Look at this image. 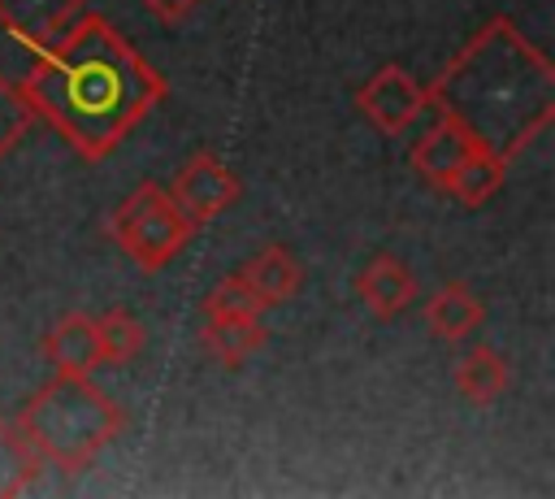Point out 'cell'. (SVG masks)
I'll list each match as a JSON object with an SVG mask.
<instances>
[{
	"instance_id": "obj_19",
	"label": "cell",
	"mask_w": 555,
	"mask_h": 499,
	"mask_svg": "<svg viewBox=\"0 0 555 499\" xmlns=\"http://www.w3.org/2000/svg\"><path fill=\"white\" fill-rule=\"evenodd\" d=\"M204 317H260L264 308H260V299L247 291V282L238 278V269L230 273V278H221L208 295H204Z\"/></svg>"
},
{
	"instance_id": "obj_12",
	"label": "cell",
	"mask_w": 555,
	"mask_h": 499,
	"mask_svg": "<svg viewBox=\"0 0 555 499\" xmlns=\"http://www.w3.org/2000/svg\"><path fill=\"white\" fill-rule=\"evenodd\" d=\"M481 321H486V308H481V299L473 295L468 282H442L425 304V330L442 343L473 338L481 330Z\"/></svg>"
},
{
	"instance_id": "obj_8",
	"label": "cell",
	"mask_w": 555,
	"mask_h": 499,
	"mask_svg": "<svg viewBox=\"0 0 555 499\" xmlns=\"http://www.w3.org/2000/svg\"><path fill=\"white\" fill-rule=\"evenodd\" d=\"M351 286H356L360 304H364L377 321H390V317H399L403 308L416 304V273H412L395 252L369 256V265L356 273Z\"/></svg>"
},
{
	"instance_id": "obj_4",
	"label": "cell",
	"mask_w": 555,
	"mask_h": 499,
	"mask_svg": "<svg viewBox=\"0 0 555 499\" xmlns=\"http://www.w3.org/2000/svg\"><path fill=\"white\" fill-rule=\"evenodd\" d=\"M108 234L113 243L126 252V260L139 273H160L195 234L191 217L173 204L169 187L143 178L134 191H126V200L108 213Z\"/></svg>"
},
{
	"instance_id": "obj_3",
	"label": "cell",
	"mask_w": 555,
	"mask_h": 499,
	"mask_svg": "<svg viewBox=\"0 0 555 499\" xmlns=\"http://www.w3.org/2000/svg\"><path fill=\"white\" fill-rule=\"evenodd\" d=\"M13 425L43 464L82 473L121 434L126 417L117 399L91 382V373H52V382L22 404Z\"/></svg>"
},
{
	"instance_id": "obj_16",
	"label": "cell",
	"mask_w": 555,
	"mask_h": 499,
	"mask_svg": "<svg viewBox=\"0 0 555 499\" xmlns=\"http://www.w3.org/2000/svg\"><path fill=\"white\" fill-rule=\"evenodd\" d=\"M39 473H43V460L26 447L17 425L0 417V499H13L22 490H30Z\"/></svg>"
},
{
	"instance_id": "obj_17",
	"label": "cell",
	"mask_w": 555,
	"mask_h": 499,
	"mask_svg": "<svg viewBox=\"0 0 555 499\" xmlns=\"http://www.w3.org/2000/svg\"><path fill=\"white\" fill-rule=\"evenodd\" d=\"M95 343H100V364H126L143 351L147 334L139 317H130L126 308H108L104 317H95Z\"/></svg>"
},
{
	"instance_id": "obj_2",
	"label": "cell",
	"mask_w": 555,
	"mask_h": 499,
	"mask_svg": "<svg viewBox=\"0 0 555 499\" xmlns=\"http://www.w3.org/2000/svg\"><path fill=\"white\" fill-rule=\"evenodd\" d=\"M425 100L442 117L460 121L473 143L512 165L555 117V65L512 17L499 13L486 17L438 69Z\"/></svg>"
},
{
	"instance_id": "obj_9",
	"label": "cell",
	"mask_w": 555,
	"mask_h": 499,
	"mask_svg": "<svg viewBox=\"0 0 555 499\" xmlns=\"http://www.w3.org/2000/svg\"><path fill=\"white\" fill-rule=\"evenodd\" d=\"M473 148H477V143H473V135H468L460 121H451V117H442V113H438V121H434V126L412 143L408 165H412V174H416V178H425L429 187L447 191L451 174L460 169V161H464Z\"/></svg>"
},
{
	"instance_id": "obj_6",
	"label": "cell",
	"mask_w": 555,
	"mask_h": 499,
	"mask_svg": "<svg viewBox=\"0 0 555 499\" xmlns=\"http://www.w3.org/2000/svg\"><path fill=\"white\" fill-rule=\"evenodd\" d=\"M238 178H234V169L217 156V152H195L178 174H173V187H169V195H173V204L191 217V226L199 230V226H208L212 217H221L234 200H238Z\"/></svg>"
},
{
	"instance_id": "obj_13",
	"label": "cell",
	"mask_w": 555,
	"mask_h": 499,
	"mask_svg": "<svg viewBox=\"0 0 555 499\" xmlns=\"http://www.w3.org/2000/svg\"><path fill=\"white\" fill-rule=\"evenodd\" d=\"M269 330L260 317H204L199 330V347L221 364V369H238L247 356H256L264 347Z\"/></svg>"
},
{
	"instance_id": "obj_11",
	"label": "cell",
	"mask_w": 555,
	"mask_h": 499,
	"mask_svg": "<svg viewBox=\"0 0 555 499\" xmlns=\"http://www.w3.org/2000/svg\"><path fill=\"white\" fill-rule=\"evenodd\" d=\"M39 351H43V360L52 364V373H95V369H100L95 317H87V312L61 317V321L43 334Z\"/></svg>"
},
{
	"instance_id": "obj_5",
	"label": "cell",
	"mask_w": 555,
	"mask_h": 499,
	"mask_svg": "<svg viewBox=\"0 0 555 499\" xmlns=\"http://www.w3.org/2000/svg\"><path fill=\"white\" fill-rule=\"evenodd\" d=\"M425 104H429L425 100V82H416L403 65H382L377 74H369L356 87V108L382 135H403L421 117Z\"/></svg>"
},
{
	"instance_id": "obj_14",
	"label": "cell",
	"mask_w": 555,
	"mask_h": 499,
	"mask_svg": "<svg viewBox=\"0 0 555 499\" xmlns=\"http://www.w3.org/2000/svg\"><path fill=\"white\" fill-rule=\"evenodd\" d=\"M451 382H455V391H460L468 404H494V399L507 391L512 369H507L503 351H494V347L477 343V347H468V351L455 360Z\"/></svg>"
},
{
	"instance_id": "obj_1",
	"label": "cell",
	"mask_w": 555,
	"mask_h": 499,
	"mask_svg": "<svg viewBox=\"0 0 555 499\" xmlns=\"http://www.w3.org/2000/svg\"><path fill=\"white\" fill-rule=\"evenodd\" d=\"M17 87L35 121H48L82 161H104L165 100V78L95 13H82L52 48L35 52Z\"/></svg>"
},
{
	"instance_id": "obj_10",
	"label": "cell",
	"mask_w": 555,
	"mask_h": 499,
	"mask_svg": "<svg viewBox=\"0 0 555 499\" xmlns=\"http://www.w3.org/2000/svg\"><path fill=\"white\" fill-rule=\"evenodd\" d=\"M238 278H243L247 291L260 299V308H278V304H286V299L299 295V286H304V265H299V256H295L291 247L269 243V247H260V252H251V256L243 260Z\"/></svg>"
},
{
	"instance_id": "obj_15",
	"label": "cell",
	"mask_w": 555,
	"mask_h": 499,
	"mask_svg": "<svg viewBox=\"0 0 555 499\" xmlns=\"http://www.w3.org/2000/svg\"><path fill=\"white\" fill-rule=\"evenodd\" d=\"M503 178H507V161H503L499 152H490V148H481V143H477V148L460 161V169L451 174L447 191H451L460 204L477 208V204H486L490 195H499Z\"/></svg>"
},
{
	"instance_id": "obj_7",
	"label": "cell",
	"mask_w": 555,
	"mask_h": 499,
	"mask_svg": "<svg viewBox=\"0 0 555 499\" xmlns=\"http://www.w3.org/2000/svg\"><path fill=\"white\" fill-rule=\"evenodd\" d=\"M82 13H87L82 0H0V30H9L30 52H43Z\"/></svg>"
},
{
	"instance_id": "obj_20",
	"label": "cell",
	"mask_w": 555,
	"mask_h": 499,
	"mask_svg": "<svg viewBox=\"0 0 555 499\" xmlns=\"http://www.w3.org/2000/svg\"><path fill=\"white\" fill-rule=\"evenodd\" d=\"M143 4H147V9H152L160 22H182V17H186V13H191L199 0H143Z\"/></svg>"
},
{
	"instance_id": "obj_18",
	"label": "cell",
	"mask_w": 555,
	"mask_h": 499,
	"mask_svg": "<svg viewBox=\"0 0 555 499\" xmlns=\"http://www.w3.org/2000/svg\"><path fill=\"white\" fill-rule=\"evenodd\" d=\"M30 126H35V108H30V100L22 95L17 82H9V78L0 74V161L26 139Z\"/></svg>"
}]
</instances>
